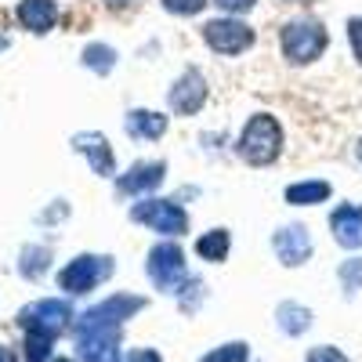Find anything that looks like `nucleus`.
Segmentation results:
<instances>
[{
  "label": "nucleus",
  "instance_id": "nucleus-16",
  "mask_svg": "<svg viewBox=\"0 0 362 362\" xmlns=\"http://www.w3.org/2000/svg\"><path fill=\"white\" fill-rule=\"evenodd\" d=\"M18 22L29 29V33H51L58 22V4L54 0H22L18 4Z\"/></svg>",
  "mask_w": 362,
  "mask_h": 362
},
{
  "label": "nucleus",
  "instance_id": "nucleus-34",
  "mask_svg": "<svg viewBox=\"0 0 362 362\" xmlns=\"http://www.w3.org/2000/svg\"><path fill=\"white\" fill-rule=\"evenodd\" d=\"M51 362H73V358H51Z\"/></svg>",
  "mask_w": 362,
  "mask_h": 362
},
{
  "label": "nucleus",
  "instance_id": "nucleus-25",
  "mask_svg": "<svg viewBox=\"0 0 362 362\" xmlns=\"http://www.w3.org/2000/svg\"><path fill=\"white\" fill-rule=\"evenodd\" d=\"M51 344H54V337H47V334H25V362H47L51 358Z\"/></svg>",
  "mask_w": 362,
  "mask_h": 362
},
{
  "label": "nucleus",
  "instance_id": "nucleus-29",
  "mask_svg": "<svg viewBox=\"0 0 362 362\" xmlns=\"http://www.w3.org/2000/svg\"><path fill=\"white\" fill-rule=\"evenodd\" d=\"M305 362H348V355H344L341 348H334V344H319V348L308 351Z\"/></svg>",
  "mask_w": 362,
  "mask_h": 362
},
{
  "label": "nucleus",
  "instance_id": "nucleus-30",
  "mask_svg": "<svg viewBox=\"0 0 362 362\" xmlns=\"http://www.w3.org/2000/svg\"><path fill=\"white\" fill-rule=\"evenodd\" d=\"M124 362H163V358H160V351H153V348H134V351L124 355Z\"/></svg>",
  "mask_w": 362,
  "mask_h": 362
},
{
  "label": "nucleus",
  "instance_id": "nucleus-5",
  "mask_svg": "<svg viewBox=\"0 0 362 362\" xmlns=\"http://www.w3.org/2000/svg\"><path fill=\"white\" fill-rule=\"evenodd\" d=\"M145 276L153 279L156 290L163 293H174L181 283L189 279V261H185V250H181L174 239H163L148 250V261H145Z\"/></svg>",
  "mask_w": 362,
  "mask_h": 362
},
{
  "label": "nucleus",
  "instance_id": "nucleus-33",
  "mask_svg": "<svg viewBox=\"0 0 362 362\" xmlns=\"http://www.w3.org/2000/svg\"><path fill=\"white\" fill-rule=\"evenodd\" d=\"M355 160H358V163H362V138H358V141H355Z\"/></svg>",
  "mask_w": 362,
  "mask_h": 362
},
{
  "label": "nucleus",
  "instance_id": "nucleus-7",
  "mask_svg": "<svg viewBox=\"0 0 362 362\" xmlns=\"http://www.w3.org/2000/svg\"><path fill=\"white\" fill-rule=\"evenodd\" d=\"M141 308H145V297H138V293H112V297L98 300L95 308H87L73 322V329H76V334H83V329H98V326H124Z\"/></svg>",
  "mask_w": 362,
  "mask_h": 362
},
{
  "label": "nucleus",
  "instance_id": "nucleus-3",
  "mask_svg": "<svg viewBox=\"0 0 362 362\" xmlns=\"http://www.w3.org/2000/svg\"><path fill=\"white\" fill-rule=\"evenodd\" d=\"M131 221L134 225H145L148 232L156 235H185L189 232V210L181 206L177 199H160V196H145L141 203L131 206Z\"/></svg>",
  "mask_w": 362,
  "mask_h": 362
},
{
  "label": "nucleus",
  "instance_id": "nucleus-1",
  "mask_svg": "<svg viewBox=\"0 0 362 362\" xmlns=\"http://www.w3.org/2000/svg\"><path fill=\"white\" fill-rule=\"evenodd\" d=\"M235 156L250 167H272L283 156V124L272 112H254L235 138Z\"/></svg>",
  "mask_w": 362,
  "mask_h": 362
},
{
  "label": "nucleus",
  "instance_id": "nucleus-15",
  "mask_svg": "<svg viewBox=\"0 0 362 362\" xmlns=\"http://www.w3.org/2000/svg\"><path fill=\"white\" fill-rule=\"evenodd\" d=\"M124 127L134 141H160L170 127V116L167 112H156V109H131Z\"/></svg>",
  "mask_w": 362,
  "mask_h": 362
},
{
  "label": "nucleus",
  "instance_id": "nucleus-21",
  "mask_svg": "<svg viewBox=\"0 0 362 362\" xmlns=\"http://www.w3.org/2000/svg\"><path fill=\"white\" fill-rule=\"evenodd\" d=\"M83 66L95 69L98 76H109L116 69V51L109 44H87L83 47Z\"/></svg>",
  "mask_w": 362,
  "mask_h": 362
},
{
  "label": "nucleus",
  "instance_id": "nucleus-17",
  "mask_svg": "<svg viewBox=\"0 0 362 362\" xmlns=\"http://www.w3.org/2000/svg\"><path fill=\"white\" fill-rule=\"evenodd\" d=\"M283 196H286L290 206H319V203H326L329 196H334V185H329L326 177H305V181L286 185Z\"/></svg>",
  "mask_w": 362,
  "mask_h": 362
},
{
  "label": "nucleus",
  "instance_id": "nucleus-8",
  "mask_svg": "<svg viewBox=\"0 0 362 362\" xmlns=\"http://www.w3.org/2000/svg\"><path fill=\"white\" fill-rule=\"evenodd\" d=\"M18 326L25 334H47V337H58L62 329L73 326V308L69 300H58V297H44L37 305H29L18 312Z\"/></svg>",
  "mask_w": 362,
  "mask_h": 362
},
{
  "label": "nucleus",
  "instance_id": "nucleus-19",
  "mask_svg": "<svg viewBox=\"0 0 362 362\" xmlns=\"http://www.w3.org/2000/svg\"><path fill=\"white\" fill-rule=\"evenodd\" d=\"M228 250H232V232L228 228H210L196 239V254L210 264H221L228 261Z\"/></svg>",
  "mask_w": 362,
  "mask_h": 362
},
{
  "label": "nucleus",
  "instance_id": "nucleus-23",
  "mask_svg": "<svg viewBox=\"0 0 362 362\" xmlns=\"http://www.w3.org/2000/svg\"><path fill=\"white\" fill-rule=\"evenodd\" d=\"M247 358H250V344L247 341H228V344L210 348L199 362H247Z\"/></svg>",
  "mask_w": 362,
  "mask_h": 362
},
{
  "label": "nucleus",
  "instance_id": "nucleus-9",
  "mask_svg": "<svg viewBox=\"0 0 362 362\" xmlns=\"http://www.w3.org/2000/svg\"><path fill=\"white\" fill-rule=\"evenodd\" d=\"M206 98H210V87H206V80H203V73L196 66H189L167 90V102H170V109L177 116H199Z\"/></svg>",
  "mask_w": 362,
  "mask_h": 362
},
{
  "label": "nucleus",
  "instance_id": "nucleus-18",
  "mask_svg": "<svg viewBox=\"0 0 362 362\" xmlns=\"http://www.w3.org/2000/svg\"><path fill=\"white\" fill-rule=\"evenodd\" d=\"M312 322H315L312 308L297 305V300H283V305L276 308V326L283 329L286 337H305L308 329H312Z\"/></svg>",
  "mask_w": 362,
  "mask_h": 362
},
{
  "label": "nucleus",
  "instance_id": "nucleus-4",
  "mask_svg": "<svg viewBox=\"0 0 362 362\" xmlns=\"http://www.w3.org/2000/svg\"><path fill=\"white\" fill-rule=\"evenodd\" d=\"M199 37H203V44L214 51V54H221V58H235V54H243V51H250L254 47V29L239 18V15H221V18H210V22H203V29H199Z\"/></svg>",
  "mask_w": 362,
  "mask_h": 362
},
{
  "label": "nucleus",
  "instance_id": "nucleus-13",
  "mask_svg": "<svg viewBox=\"0 0 362 362\" xmlns=\"http://www.w3.org/2000/svg\"><path fill=\"white\" fill-rule=\"evenodd\" d=\"M73 148L87 160V167L98 177H116V156H112V145L105 141V134L80 131V134H73Z\"/></svg>",
  "mask_w": 362,
  "mask_h": 362
},
{
  "label": "nucleus",
  "instance_id": "nucleus-27",
  "mask_svg": "<svg viewBox=\"0 0 362 362\" xmlns=\"http://www.w3.org/2000/svg\"><path fill=\"white\" fill-rule=\"evenodd\" d=\"M210 4H214L221 15H239L243 18V15H250L257 8V0H210Z\"/></svg>",
  "mask_w": 362,
  "mask_h": 362
},
{
  "label": "nucleus",
  "instance_id": "nucleus-10",
  "mask_svg": "<svg viewBox=\"0 0 362 362\" xmlns=\"http://www.w3.org/2000/svg\"><path fill=\"white\" fill-rule=\"evenodd\" d=\"M119 337H124V326L83 329V334H76V351H80L83 362H124Z\"/></svg>",
  "mask_w": 362,
  "mask_h": 362
},
{
  "label": "nucleus",
  "instance_id": "nucleus-32",
  "mask_svg": "<svg viewBox=\"0 0 362 362\" xmlns=\"http://www.w3.org/2000/svg\"><path fill=\"white\" fill-rule=\"evenodd\" d=\"M109 8H124V4H131V0H105Z\"/></svg>",
  "mask_w": 362,
  "mask_h": 362
},
{
  "label": "nucleus",
  "instance_id": "nucleus-11",
  "mask_svg": "<svg viewBox=\"0 0 362 362\" xmlns=\"http://www.w3.org/2000/svg\"><path fill=\"white\" fill-rule=\"evenodd\" d=\"M163 177H167V163L163 160H141L127 174L116 177V196L119 199H134V196L145 199V196H153L163 185Z\"/></svg>",
  "mask_w": 362,
  "mask_h": 362
},
{
  "label": "nucleus",
  "instance_id": "nucleus-2",
  "mask_svg": "<svg viewBox=\"0 0 362 362\" xmlns=\"http://www.w3.org/2000/svg\"><path fill=\"white\" fill-rule=\"evenodd\" d=\"M279 47H283V58L290 66H312L329 47V29L312 15L290 18L279 33Z\"/></svg>",
  "mask_w": 362,
  "mask_h": 362
},
{
  "label": "nucleus",
  "instance_id": "nucleus-20",
  "mask_svg": "<svg viewBox=\"0 0 362 362\" xmlns=\"http://www.w3.org/2000/svg\"><path fill=\"white\" fill-rule=\"evenodd\" d=\"M47 268H51V250H47V247H25V250H22L18 272H22L29 283H37Z\"/></svg>",
  "mask_w": 362,
  "mask_h": 362
},
{
  "label": "nucleus",
  "instance_id": "nucleus-31",
  "mask_svg": "<svg viewBox=\"0 0 362 362\" xmlns=\"http://www.w3.org/2000/svg\"><path fill=\"white\" fill-rule=\"evenodd\" d=\"M0 362H18V358H15L11 348H0Z\"/></svg>",
  "mask_w": 362,
  "mask_h": 362
},
{
  "label": "nucleus",
  "instance_id": "nucleus-22",
  "mask_svg": "<svg viewBox=\"0 0 362 362\" xmlns=\"http://www.w3.org/2000/svg\"><path fill=\"white\" fill-rule=\"evenodd\" d=\"M174 293H177V305H181V312H185V315H196L199 305L206 300V286H203V279H196V276H189Z\"/></svg>",
  "mask_w": 362,
  "mask_h": 362
},
{
  "label": "nucleus",
  "instance_id": "nucleus-14",
  "mask_svg": "<svg viewBox=\"0 0 362 362\" xmlns=\"http://www.w3.org/2000/svg\"><path fill=\"white\" fill-rule=\"evenodd\" d=\"M329 232L344 250H362V203H341L329 214Z\"/></svg>",
  "mask_w": 362,
  "mask_h": 362
},
{
  "label": "nucleus",
  "instance_id": "nucleus-6",
  "mask_svg": "<svg viewBox=\"0 0 362 362\" xmlns=\"http://www.w3.org/2000/svg\"><path fill=\"white\" fill-rule=\"evenodd\" d=\"M112 257L109 254H80L73 257L62 272H58V286H62L69 297H80V293H90L95 286H102L109 276H112Z\"/></svg>",
  "mask_w": 362,
  "mask_h": 362
},
{
  "label": "nucleus",
  "instance_id": "nucleus-12",
  "mask_svg": "<svg viewBox=\"0 0 362 362\" xmlns=\"http://www.w3.org/2000/svg\"><path fill=\"white\" fill-rule=\"evenodd\" d=\"M272 250H276L279 264H286V268L308 264V257L315 250L308 225H283V228H276V235H272Z\"/></svg>",
  "mask_w": 362,
  "mask_h": 362
},
{
  "label": "nucleus",
  "instance_id": "nucleus-24",
  "mask_svg": "<svg viewBox=\"0 0 362 362\" xmlns=\"http://www.w3.org/2000/svg\"><path fill=\"white\" fill-rule=\"evenodd\" d=\"M337 279H341V290L351 297L362 290V257H348L341 268H337Z\"/></svg>",
  "mask_w": 362,
  "mask_h": 362
},
{
  "label": "nucleus",
  "instance_id": "nucleus-26",
  "mask_svg": "<svg viewBox=\"0 0 362 362\" xmlns=\"http://www.w3.org/2000/svg\"><path fill=\"white\" fill-rule=\"evenodd\" d=\"M163 4V11H170V15H177V18H192V15H199L210 0H160Z\"/></svg>",
  "mask_w": 362,
  "mask_h": 362
},
{
  "label": "nucleus",
  "instance_id": "nucleus-28",
  "mask_svg": "<svg viewBox=\"0 0 362 362\" xmlns=\"http://www.w3.org/2000/svg\"><path fill=\"white\" fill-rule=\"evenodd\" d=\"M348 47H351V58L362 66V15L348 18Z\"/></svg>",
  "mask_w": 362,
  "mask_h": 362
}]
</instances>
